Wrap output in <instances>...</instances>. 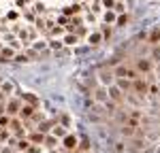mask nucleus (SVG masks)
<instances>
[{
	"label": "nucleus",
	"instance_id": "1",
	"mask_svg": "<svg viewBox=\"0 0 160 153\" xmlns=\"http://www.w3.org/2000/svg\"><path fill=\"white\" fill-rule=\"evenodd\" d=\"M132 92L139 98H145L149 94V85H147V81L143 79V76H137V79L132 81Z\"/></svg>",
	"mask_w": 160,
	"mask_h": 153
},
{
	"label": "nucleus",
	"instance_id": "2",
	"mask_svg": "<svg viewBox=\"0 0 160 153\" xmlns=\"http://www.w3.org/2000/svg\"><path fill=\"white\" fill-rule=\"evenodd\" d=\"M115 74L120 76V79H128V81H134L137 76H141L137 68H130V66H124V64L115 68Z\"/></svg>",
	"mask_w": 160,
	"mask_h": 153
},
{
	"label": "nucleus",
	"instance_id": "3",
	"mask_svg": "<svg viewBox=\"0 0 160 153\" xmlns=\"http://www.w3.org/2000/svg\"><path fill=\"white\" fill-rule=\"evenodd\" d=\"M134 68L137 70H139V74H149L152 72V60H145V58H139V60H137L134 62Z\"/></svg>",
	"mask_w": 160,
	"mask_h": 153
},
{
	"label": "nucleus",
	"instance_id": "4",
	"mask_svg": "<svg viewBox=\"0 0 160 153\" xmlns=\"http://www.w3.org/2000/svg\"><path fill=\"white\" fill-rule=\"evenodd\" d=\"M109 100H113L115 104H122L124 102V92L120 87H109Z\"/></svg>",
	"mask_w": 160,
	"mask_h": 153
},
{
	"label": "nucleus",
	"instance_id": "5",
	"mask_svg": "<svg viewBox=\"0 0 160 153\" xmlns=\"http://www.w3.org/2000/svg\"><path fill=\"white\" fill-rule=\"evenodd\" d=\"M94 100L98 102V104H105V102L109 100V92H107L105 87H98V89L94 92Z\"/></svg>",
	"mask_w": 160,
	"mask_h": 153
},
{
	"label": "nucleus",
	"instance_id": "6",
	"mask_svg": "<svg viewBox=\"0 0 160 153\" xmlns=\"http://www.w3.org/2000/svg\"><path fill=\"white\" fill-rule=\"evenodd\" d=\"M32 115H34V104H24V106L19 109V117L21 119H28Z\"/></svg>",
	"mask_w": 160,
	"mask_h": 153
},
{
	"label": "nucleus",
	"instance_id": "7",
	"mask_svg": "<svg viewBox=\"0 0 160 153\" xmlns=\"http://www.w3.org/2000/svg\"><path fill=\"white\" fill-rule=\"evenodd\" d=\"M19 109H21V104H19L17 100H9V104H7V115H17Z\"/></svg>",
	"mask_w": 160,
	"mask_h": 153
},
{
	"label": "nucleus",
	"instance_id": "8",
	"mask_svg": "<svg viewBox=\"0 0 160 153\" xmlns=\"http://www.w3.org/2000/svg\"><path fill=\"white\" fill-rule=\"evenodd\" d=\"M64 149L75 151V149H77V138H75V136H64Z\"/></svg>",
	"mask_w": 160,
	"mask_h": 153
},
{
	"label": "nucleus",
	"instance_id": "9",
	"mask_svg": "<svg viewBox=\"0 0 160 153\" xmlns=\"http://www.w3.org/2000/svg\"><path fill=\"white\" fill-rule=\"evenodd\" d=\"M100 81H103L105 85H111V81H113V72H111V70H100Z\"/></svg>",
	"mask_w": 160,
	"mask_h": 153
},
{
	"label": "nucleus",
	"instance_id": "10",
	"mask_svg": "<svg viewBox=\"0 0 160 153\" xmlns=\"http://www.w3.org/2000/svg\"><path fill=\"white\" fill-rule=\"evenodd\" d=\"M88 40H90V45H100V40H103V34H100V32H92Z\"/></svg>",
	"mask_w": 160,
	"mask_h": 153
},
{
	"label": "nucleus",
	"instance_id": "11",
	"mask_svg": "<svg viewBox=\"0 0 160 153\" xmlns=\"http://www.w3.org/2000/svg\"><path fill=\"white\" fill-rule=\"evenodd\" d=\"M11 58H13V51L11 49H2V51H0V62H7Z\"/></svg>",
	"mask_w": 160,
	"mask_h": 153
},
{
	"label": "nucleus",
	"instance_id": "12",
	"mask_svg": "<svg viewBox=\"0 0 160 153\" xmlns=\"http://www.w3.org/2000/svg\"><path fill=\"white\" fill-rule=\"evenodd\" d=\"M152 60L160 64V47H158V45H154V47H152Z\"/></svg>",
	"mask_w": 160,
	"mask_h": 153
},
{
	"label": "nucleus",
	"instance_id": "13",
	"mask_svg": "<svg viewBox=\"0 0 160 153\" xmlns=\"http://www.w3.org/2000/svg\"><path fill=\"white\" fill-rule=\"evenodd\" d=\"M149 43H154V45L160 43V30H152V34H149Z\"/></svg>",
	"mask_w": 160,
	"mask_h": 153
},
{
	"label": "nucleus",
	"instance_id": "14",
	"mask_svg": "<svg viewBox=\"0 0 160 153\" xmlns=\"http://www.w3.org/2000/svg\"><path fill=\"white\" fill-rule=\"evenodd\" d=\"M115 19H118V17H115V11H111V9H109V11L105 13V21H107V23H113Z\"/></svg>",
	"mask_w": 160,
	"mask_h": 153
},
{
	"label": "nucleus",
	"instance_id": "15",
	"mask_svg": "<svg viewBox=\"0 0 160 153\" xmlns=\"http://www.w3.org/2000/svg\"><path fill=\"white\" fill-rule=\"evenodd\" d=\"M115 23H118V26H124V23H128V15H124V13H120V17L115 19Z\"/></svg>",
	"mask_w": 160,
	"mask_h": 153
},
{
	"label": "nucleus",
	"instance_id": "16",
	"mask_svg": "<svg viewBox=\"0 0 160 153\" xmlns=\"http://www.w3.org/2000/svg\"><path fill=\"white\" fill-rule=\"evenodd\" d=\"M9 123H11V119H9L7 115H0V128H7Z\"/></svg>",
	"mask_w": 160,
	"mask_h": 153
},
{
	"label": "nucleus",
	"instance_id": "17",
	"mask_svg": "<svg viewBox=\"0 0 160 153\" xmlns=\"http://www.w3.org/2000/svg\"><path fill=\"white\" fill-rule=\"evenodd\" d=\"M64 43H66V45H75V43H77V36H73V34H68V36L64 38Z\"/></svg>",
	"mask_w": 160,
	"mask_h": 153
},
{
	"label": "nucleus",
	"instance_id": "18",
	"mask_svg": "<svg viewBox=\"0 0 160 153\" xmlns=\"http://www.w3.org/2000/svg\"><path fill=\"white\" fill-rule=\"evenodd\" d=\"M54 136H66V132H64V128H54Z\"/></svg>",
	"mask_w": 160,
	"mask_h": 153
},
{
	"label": "nucleus",
	"instance_id": "19",
	"mask_svg": "<svg viewBox=\"0 0 160 153\" xmlns=\"http://www.w3.org/2000/svg\"><path fill=\"white\" fill-rule=\"evenodd\" d=\"M28 147H30V142H28V140H19V142H17V149H21V151H26Z\"/></svg>",
	"mask_w": 160,
	"mask_h": 153
},
{
	"label": "nucleus",
	"instance_id": "20",
	"mask_svg": "<svg viewBox=\"0 0 160 153\" xmlns=\"http://www.w3.org/2000/svg\"><path fill=\"white\" fill-rule=\"evenodd\" d=\"M103 7L105 9H113L115 7V0H103Z\"/></svg>",
	"mask_w": 160,
	"mask_h": 153
},
{
	"label": "nucleus",
	"instance_id": "21",
	"mask_svg": "<svg viewBox=\"0 0 160 153\" xmlns=\"http://www.w3.org/2000/svg\"><path fill=\"white\" fill-rule=\"evenodd\" d=\"M77 11H79V4H75V7H66L64 13H66V15H71V13H77Z\"/></svg>",
	"mask_w": 160,
	"mask_h": 153
},
{
	"label": "nucleus",
	"instance_id": "22",
	"mask_svg": "<svg viewBox=\"0 0 160 153\" xmlns=\"http://www.w3.org/2000/svg\"><path fill=\"white\" fill-rule=\"evenodd\" d=\"M24 100H28L30 104H36V98H34L32 94H24Z\"/></svg>",
	"mask_w": 160,
	"mask_h": 153
},
{
	"label": "nucleus",
	"instance_id": "23",
	"mask_svg": "<svg viewBox=\"0 0 160 153\" xmlns=\"http://www.w3.org/2000/svg\"><path fill=\"white\" fill-rule=\"evenodd\" d=\"M113 11H115V13H124V11H126V7H124L122 2H118L115 7H113Z\"/></svg>",
	"mask_w": 160,
	"mask_h": 153
},
{
	"label": "nucleus",
	"instance_id": "24",
	"mask_svg": "<svg viewBox=\"0 0 160 153\" xmlns=\"http://www.w3.org/2000/svg\"><path fill=\"white\" fill-rule=\"evenodd\" d=\"M30 140H32V142H43V134H32Z\"/></svg>",
	"mask_w": 160,
	"mask_h": 153
},
{
	"label": "nucleus",
	"instance_id": "25",
	"mask_svg": "<svg viewBox=\"0 0 160 153\" xmlns=\"http://www.w3.org/2000/svg\"><path fill=\"white\" fill-rule=\"evenodd\" d=\"M9 125L13 128V130H19V128H21V123H19V119H13V121H11Z\"/></svg>",
	"mask_w": 160,
	"mask_h": 153
},
{
	"label": "nucleus",
	"instance_id": "26",
	"mask_svg": "<svg viewBox=\"0 0 160 153\" xmlns=\"http://www.w3.org/2000/svg\"><path fill=\"white\" fill-rule=\"evenodd\" d=\"M45 142H47V147H54V142H56V138H54V136H49V138H45Z\"/></svg>",
	"mask_w": 160,
	"mask_h": 153
},
{
	"label": "nucleus",
	"instance_id": "27",
	"mask_svg": "<svg viewBox=\"0 0 160 153\" xmlns=\"http://www.w3.org/2000/svg\"><path fill=\"white\" fill-rule=\"evenodd\" d=\"M15 60H17V62H28V56H17Z\"/></svg>",
	"mask_w": 160,
	"mask_h": 153
},
{
	"label": "nucleus",
	"instance_id": "28",
	"mask_svg": "<svg viewBox=\"0 0 160 153\" xmlns=\"http://www.w3.org/2000/svg\"><path fill=\"white\" fill-rule=\"evenodd\" d=\"M7 134H9L7 130H0V140H5V138H7Z\"/></svg>",
	"mask_w": 160,
	"mask_h": 153
},
{
	"label": "nucleus",
	"instance_id": "29",
	"mask_svg": "<svg viewBox=\"0 0 160 153\" xmlns=\"http://www.w3.org/2000/svg\"><path fill=\"white\" fill-rule=\"evenodd\" d=\"M2 89L5 92H11V83H2Z\"/></svg>",
	"mask_w": 160,
	"mask_h": 153
},
{
	"label": "nucleus",
	"instance_id": "30",
	"mask_svg": "<svg viewBox=\"0 0 160 153\" xmlns=\"http://www.w3.org/2000/svg\"><path fill=\"white\" fill-rule=\"evenodd\" d=\"M0 100H2V96H0Z\"/></svg>",
	"mask_w": 160,
	"mask_h": 153
},
{
	"label": "nucleus",
	"instance_id": "31",
	"mask_svg": "<svg viewBox=\"0 0 160 153\" xmlns=\"http://www.w3.org/2000/svg\"><path fill=\"white\" fill-rule=\"evenodd\" d=\"M158 153H160V149H158Z\"/></svg>",
	"mask_w": 160,
	"mask_h": 153
},
{
	"label": "nucleus",
	"instance_id": "32",
	"mask_svg": "<svg viewBox=\"0 0 160 153\" xmlns=\"http://www.w3.org/2000/svg\"><path fill=\"white\" fill-rule=\"evenodd\" d=\"M158 142H160V138H158Z\"/></svg>",
	"mask_w": 160,
	"mask_h": 153
},
{
	"label": "nucleus",
	"instance_id": "33",
	"mask_svg": "<svg viewBox=\"0 0 160 153\" xmlns=\"http://www.w3.org/2000/svg\"><path fill=\"white\" fill-rule=\"evenodd\" d=\"M51 153H56V151H51Z\"/></svg>",
	"mask_w": 160,
	"mask_h": 153
}]
</instances>
